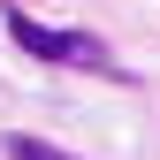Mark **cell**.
Listing matches in <instances>:
<instances>
[{
    "instance_id": "cell-1",
    "label": "cell",
    "mask_w": 160,
    "mask_h": 160,
    "mask_svg": "<svg viewBox=\"0 0 160 160\" xmlns=\"http://www.w3.org/2000/svg\"><path fill=\"white\" fill-rule=\"evenodd\" d=\"M0 23H8V38L31 53V61H53V69H84V76H122V61H114V46H107L99 31H76V23H61V31H53V23H38L31 8H15V0L0 8Z\"/></svg>"
},
{
    "instance_id": "cell-2",
    "label": "cell",
    "mask_w": 160,
    "mask_h": 160,
    "mask_svg": "<svg viewBox=\"0 0 160 160\" xmlns=\"http://www.w3.org/2000/svg\"><path fill=\"white\" fill-rule=\"evenodd\" d=\"M0 152H8V160H76V152L53 145V137H31V130H8V137H0Z\"/></svg>"
}]
</instances>
